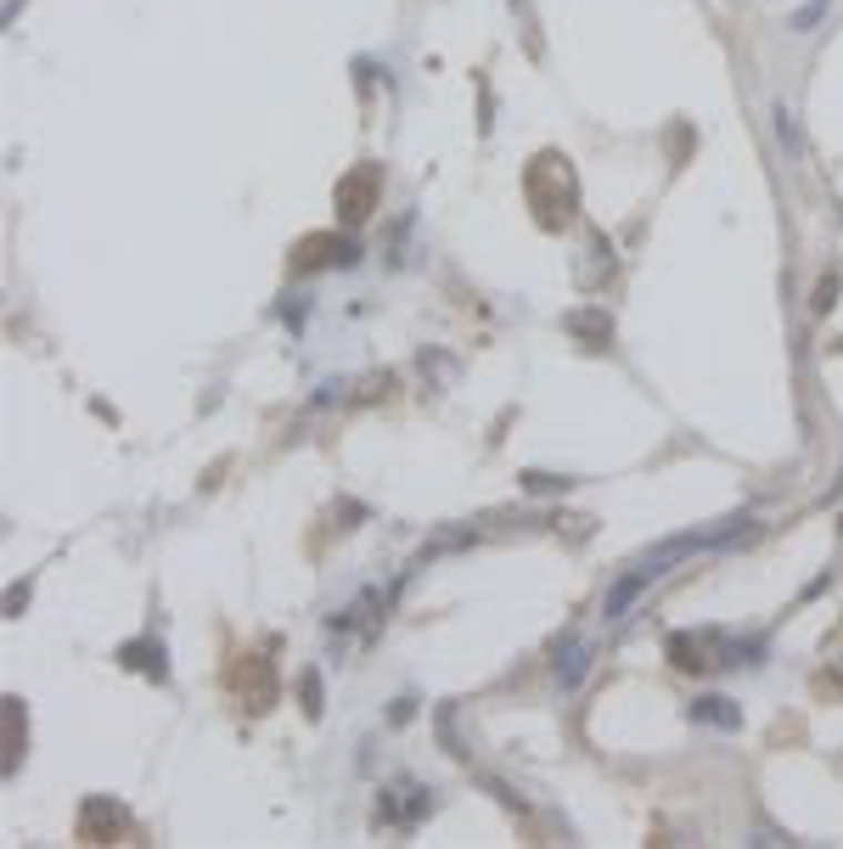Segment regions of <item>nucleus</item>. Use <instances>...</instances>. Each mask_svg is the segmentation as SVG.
<instances>
[{"label":"nucleus","instance_id":"6e6552de","mask_svg":"<svg viewBox=\"0 0 843 849\" xmlns=\"http://www.w3.org/2000/svg\"><path fill=\"white\" fill-rule=\"evenodd\" d=\"M119 658H124L130 669H146V675H158V681L169 675V664H163V647H152V641H130Z\"/></svg>","mask_w":843,"mask_h":849},{"label":"nucleus","instance_id":"f03ea898","mask_svg":"<svg viewBox=\"0 0 843 849\" xmlns=\"http://www.w3.org/2000/svg\"><path fill=\"white\" fill-rule=\"evenodd\" d=\"M332 203H337V220H344V225H366L372 209L383 203V175H377V163H355L349 175L337 181Z\"/></svg>","mask_w":843,"mask_h":849},{"label":"nucleus","instance_id":"0eeeda50","mask_svg":"<svg viewBox=\"0 0 843 849\" xmlns=\"http://www.w3.org/2000/svg\"><path fill=\"white\" fill-rule=\"evenodd\" d=\"M692 720H709V726L737 731V726H742V709H731V698H698V704H692Z\"/></svg>","mask_w":843,"mask_h":849},{"label":"nucleus","instance_id":"f8f14e48","mask_svg":"<svg viewBox=\"0 0 843 849\" xmlns=\"http://www.w3.org/2000/svg\"><path fill=\"white\" fill-rule=\"evenodd\" d=\"M832 299H837V276H826V282H821V293H815V310H832Z\"/></svg>","mask_w":843,"mask_h":849},{"label":"nucleus","instance_id":"20e7f679","mask_svg":"<svg viewBox=\"0 0 843 849\" xmlns=\"http://www.w3.org/2000/svg\"><path fill=\"white\" fill-rule=\"evenodd\" d=\"M355 260V242L349 236H304L298 253H293V271H326V265H349Z\"/></svg>","mask_w":843,"mask_h":849},{"label":"nucleus","instance_id":"1a4fd4ad","mask_svg":"<svg viewBox=\"0 0 843 849\" xmlns=\"http://www.w3.org/2000/svg\"><path fill=\"white\" fill-rule=\"evenodd\" d=\"M585 664H590V647H568L562 653V664H557V675H562V687H579V675H585Z\"/></svg>","mask_w":843,"mask_h":849},{"label":"nucleus","instance_id":"423d86ee","mask_svg":"<svg viewBox=\"0 0 843 849\" xmlns=\"http://www.w3.org/2000/svg\"><path fill=\"white\" fill-rule=\"evenodd\" d=\"M428 810H434V794H428V788H394V794H383L377 821H388V827H416Z\"/></svg>","mask_w":843,"mask_h":849},{"label":"nucleus","instance_id":"f257e3e1","mask_svg":"<svg viewBox=\"0 0 843 849\" xmlns=\"http://www.w3.org/2000/svg\"><path fill=\"white\" fill-rule=\"evenodd\" d=\"M529 203L540 209V225H568L573 220V169L562 152H540L529 163Z\"/></svg>","mask_w":843,"mask_h":849},{"label":"nucleus","instance_id":"9d476101","mask_svg":"<svg viewBox=\"0 0 843 849\" xmlns=\"http://www.w3.org/2000/svg\"><path fill=\"white\" fill-rule=\"evenodd\" d=\"M826 7H832V0H804V7L788 18V29H793V34H810V29L821 23V12H826Z\"/></svg>","mask_w":843,"mask_h":849},{"label":"nucleus","instance_id":"39448f33","mask_svg":"<svg viewBox=\"0 0 843 849\" xmlns=\"http://www.w3.org/2000/svg\"><path fill=\"white\" fill-rule=\"evenodd\" d=\"M119 832H124V810H119L108 794L84 799V810H79V838H84V843H113Z\"/></svg>","mask_w":843,"mask_h":849},{"label":"nucleus","instance_id":"9b49d317","mask_svg":"<svg viewBox=\"0 0 843 849\" xmlns=\"http://www.w3.org/2000/svg\"><path fill=\"white\" fill-rule=\"evenodd\" d=\"M776 130H782V141H788L793 152L804 146V141H799V124H793V113H788V108H776Z\"/></svg>","mask_w":843,"mask_h":849},{"label":"nucleus","instance_id":"7ed1b4c3","mask_svg":"<svg viewBox=\"0 0 843 849\" xmlns=\"http://www.w3.org/2000/svg\"><path fill=\"white\" fill-rule=\"evenodd\" d=\"M231 687H236L242 709L265 715V709L276 704V669H271V658H265V653H242L236 669H231Z\"/></svg>","mask_w":843,"mask_h":849}]
</instances>
